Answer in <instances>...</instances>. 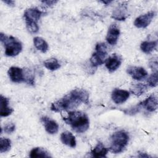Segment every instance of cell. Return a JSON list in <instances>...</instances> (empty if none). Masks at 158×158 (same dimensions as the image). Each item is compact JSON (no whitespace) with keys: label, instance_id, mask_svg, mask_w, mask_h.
Instances as JSON below:
<instances>
[{"label":"cell","instance_id":"cell-5","mask_svg":"<svg viewBox=\"0 0 158 158\" xmlns=\"http://www.w3.org/2000/svg\"><path fill=\"white\" fill-rule=\"evenodd\" d=\"M129 136L125 131L120 130L114 133L110 138L111 152L115 154L122 152L127 146Z\"/></svg>","mask_w":158,"mask_h":158},{"label":"cell","instance_id":"cell-19","mask_svg":"<svg viewBox=\"0 0 158 158\" xmlns=\"http://www.w3.org/2000/svg\"><path fill=\"white\" fill-rule=\"evenodd\" d=\"M30 157L31 158L36 157H51L49 152L42 148H34L32 149L30 152Z\"/></svg>","mask_w":158,"mask_h":158},{"label":"cell","instance_id":"cell-2","mask_svg":"<svg viewBox=\"0 0 158 158\" xmlns=\"http://www.w3.org/2000/svg\"><path fill=\"white\" fill-rule=\"evenodd\" d=\"M63 119L73 130L78 133L85 132L89 127L88 117L85 113L80 111H70Z\"/></svg>","mask_w":158,"mask_h":158},{"label":"cell","instance_id":"cell-17","mask_svg":"<svg viewBox=\"0 0 158 158\" xmlns=\"http://www.w3.org/2000/svg\"><path fill=\"white\" fill-rule=\"evenodd\" d=\"M60 140L64 144L75 148L76 146V139L73 134L69 131L63 132L60 135Z\"/></svg>","mask_w":158,"mask_h":158},{"label":"cell","instance_id":"cell-24","mask_svg":"<svg viewBox=\"0 0 158 158\" xmlns=\"http://www.w3.org/2000/svg\"><path fill=\"white\" fill-rule=\"evenodd\" d=\"M11 148V141L8 138H1L0 139V152H5L10 150Z\"/></svg>","mask_w":158,"mask_h":158},{"label":"cell","instance_id":"cell-13","mask_svg":"<svg viewBox=\"0 0 158 158\" xmlns=\"http://www.w3.org/2000/svg\"><path fill=\"white\" fill-rule=\"evenodd\" d=\"M130 97V93L124 89H115L112 93V99L115 104H120L125 102Z\"/></svg>","mask_w":158,"mask_h":158},{"label":"cell","instance_id":"cell-12","mask_svg":"<svg viewBox=\"0 0 158 158\" xmlns=\"http://www.w3.org/2000/svg\"><path fill=\"white\" fill-rule=\"evenodd\" d=\"M121 64L122 59L116 54H113L106 60V67L109 72L115 71L120 66Z\"/></svg>","mask_w":158,"mask_h":158},{"label":"cell","instance_id":"cell-16","mask_svg":"<svg viewBox=\"0 0 158 158\" xmlns=\"http://www.w3.org/2000/svg\"><path fill=\"white\" fill-rule=\"evenodd\" d=\"M13 109L9 107V99L1 95L0 98V115L1 117H7L10 115Z\"/></svg>","mask_w":158,"mask_h":158},{"label":"cell","instance_id":"cell-1","mask_svg":"<svg viewBox=\"0 0 158 158\" xmlns=\"http://www.w3.org/2000/svg\"><path fill=\"white\" fill-rule=\"evenodd\" d=\"M88 102L89 93L85 89L76 88L53 102L51 109L56 112L70 110L78 107L81 103L87 104Z\"/></svg>","mask_w":158,"mask_h":158},{"label":"cell","instance_id":"cell-7","mask_svg":"<svg viewBox=\"0 0 158 158\" xmlns=\"http://www.w3.org/2000/svg\"><path fill=\"white\" fill-rule=\"evenodd\" d=\"M128 2H122L118 4L112 14V18L119 21L125 20L128 15Z\"/></svg>","mask_w":158,"mask_h":158},{"label":"cell","instance_id":"cell-15","mask_svg":"<svg viewBox=\"0 0 158 158\" xmlns=\"http://www.w3.org/2000/svg\"><path fill=\"white\" fill-rule=\"evenodd\" d=\"M41 121L44 125L46 131L48 133L55 134L58 131L59 125L55 120L48 117H43L41 118Z\"/></svg>","mask_w":158,"mask_h":158},{"label":"cell","instance_id":"cell-14","mask_svg":"<svg viewBox=\"0 0 158 158\" xmlns=\"http://www.w3.org/2000/svg\"><path fill=\"white\" fill-rule=\"evenodd\" d=\"M138 106L145 108L149 112H154L157 108V97L152 94L146 98L144 101L140 102Z\"/></svg>","mask_w":158,"mask_h":158},{"label":"cell","instance_id":"cell-20","mask_svg":"<svg viewBox=\"0 0 158 158\" xmlns=\"http://www.w3.org/2000/svg\"><path fill=\"white\" fill-rule=\"evenodd\" d=\"M33 43L35 48L43 53L46 52L48 49V44L47 42L41 37H35L33 39Z\"/></svg>","mask_w":158,"mask_h":158},{"label":"cell","instance_id":"cell-9","mask_svg":"<svg viewBox=\"0 0 158 158\" xmlns=\"http://www.w3.org/2000/svg\"><path fill=\"white\" fill-rule=\"evenodd\" d=\"M8 75L10 80L14 83H22L26 81L24 71L20 67H10L8 70Z\"/></svg>","mask_w":158,"mask_h":158},{"label":"cell","instance_id":"cell-28","mask_svg":"<svg viewBox=\"0 0 158 158\" xmlns=\"http://www.w3.org/2000/svg\"><path fill=\"white\" fill-rule=\"evenodd\" d=\"M4 3L7 4L8 6H14L15 4V1H12V0H3L2 1Z\"/></svg>","mask_w":158,"mask_h":158},{"label":"cell","instance_id":"cell-23","mask_svg":"<svg viewBox=\"0 0 158 158\" xmlns=\"http://www.w3.org/2000/svg\"><path fill=\"white\" fill-rule=\"evenodd\" d=\"M44 67L48 70L54 71L59 69L60 67V64L56 59L52 58L45 60L44 62Z\"/></svg>","mask_w":158,"mask_h":158},{"label":"cell","instance_id":"cell-26","mask_svg":"<svg viewBox=\"0 0 158 158\" xmlns=\"http://www.w3.org/2000/svg\"><path fill=\"white\" fill-rule=\"evenodd\" d=\"M15 129V125L14 123H12L7 124L4 128V132L7 134H10V133L14 132Z\"/></svg>","mask_w":158,"mask_h":158},{"label":"cell","instance_id":"cell-22","mask_svg":"<svg viewBox=\"0 0 158 158\" xmlns=\"http://www.w3.org/2000/svg\"><path fill=\"white\" fill-rule=\"evenodd\" d=\"M148 89L147 85L143 83H135L132 85L130 91L132 93L136 96H140L144 93Z\"/></svg>","mask_w":158,"mask_h":158},{"label":"cell","instance_id":"cell-6","mask_svg":"<svg viewBox=\"0 0 158 158\" xmlns=\"http://www.w3.org/2000/svg\"><path fill=\"white\" fill-rule=\"evenodd\" d=\"M107 50L105 43H98L95 47V51L93 53L90 62L94 67H97L102 64L107 59Z\"/></svg>","mask_w":158,"mask_h":158},{"label":"cell","instance_id":"cell-25","mask_svg":"<svg viewBox=\"0 0 158 158\" xmlns=\"http://www.w3.org/2000/svg\"><path fill=\"white\" fill-rule=\"evenodd\" d=\"M157 72H156L151 74L148 80V83L149 86L155 87L157 85Z\"/></svg>","mask_w":158,"mask_h":158},{"label":"cell","instance_id":"cell-4","mask_svg":"<svg viewBox=\"0 0 158 158\" xmlns=\"http://www.w3.org/2000/svg\"><path fill=\"white\" fill-rule=\"evenodd\" d=\"M43 15V12L36 7L29 8L24 12V18L27 30L31 33H36L39 30L38 21Z\"/></svg>","mask_w":158,"mask_h":158},{"label":"cell","instance_id":"cell-11","mask_svg":"<svg viewBox=\"0 0 158 158\" xmlns=\"http://www.w3.org/2000/svg\"><path fill=\"white\" fill-rule=\"evenodd\" d=\"M127 72L133 79L136 80H141L148 75V72L144 68L137 66L128 67L127 69Z\"/></svg>","mask_w":158,"mask_h":158},{"label":"cell","instance_id":"cell-18","mask_svg":"<svg viewBox=\"0 0 158 158\" xmlns=\"http://www.w3.org/2000/svg\"><path fill=\"white\" fill-rule=\"evenodd\" d=\"M109 149L104 145L99 142L97 145L91 150V154L94 157H106Z\"/></svg>","mask_w":158,"mask_h":158},{"label":"cell","instance_id":"cell-10","mask_svg":"<svg viewBox=\"0 0 158 158\" xmlns=\"http://www.w3.org/2000/svg\"><path fill=\"white\" fill-rule=\"evenodd\" d=\"M120 35V29L115 23H113L110 25L107 35L106 40L107 43L111 45H115L118 40Z\"/></svg>","mask_w":158,"mask_h":158},{"label":"cell","instance_id":"cell-29","mask_svg":"<svg viewBox=\"0 0 158 158\" xmlns=\"http://www.w3.org/2000/svg\"><path fill=\"white\" fill-rule=\"evenodd\" d=\"M111 2H112L111 1H101V2H102L103 4H109V3Z\"/></svg>","mask_w":158,"mask_h":158},{"label":"cell","instance_id":"cell-27","mask_svg":"<svg viewBox=\"0 0 158 158\" xmlns=\"http://www.w3.org/2000/svg\"><path fill=\"white\" fill-rule=\"evenodd\" d=\"M41 2L47 6H51L57 2V1H43Z\"/></svg>","mask_w":158,"mask_h":158},{"label":"cell","instance_id":"cell-21","mask_svg":"<svg viewBox=\"0 0 158 158\" xmlns=\"http://www.w3.org/2000/svg\"><path fill=\"white\" fill-rule=\"evenodd\" d=\"M157 46V41H143L141 43L140 45V48L141 51L146 54H149Z\"/></svg>","mask_w":158,"mask_h":158},{"label":"cell","instance_id":"cell-3","mask_svg":"<svg viewBox=\"0 0 158 158\" xmlns=\"http://www.w3.org/2000/svg\"><path fill=\"white\" fill-rule=\"evenodd\" d=\"M0 40L5 47V54L7 56H17L22 49L21 42L12 36H7L2 33L0 34Z\"/></svg>","mask_w":158,"mask_h":158},{"label":"cell","instance_id":"cell-8","mask_svg":"<svg viewBox=\"0 0 158 158\" xmlns=\"http://www.w3.org/2000/svg\"><path fill=\"white\" fill-rule=\"evenodd\" d=\"M155 15H156V12L154 11H150L144 15H141L138 17L135 20V22H134L135 26L139 28L147 27L151 22Z\"/></svg>","mask_w":158,"mask_h":158}]
</instances>
